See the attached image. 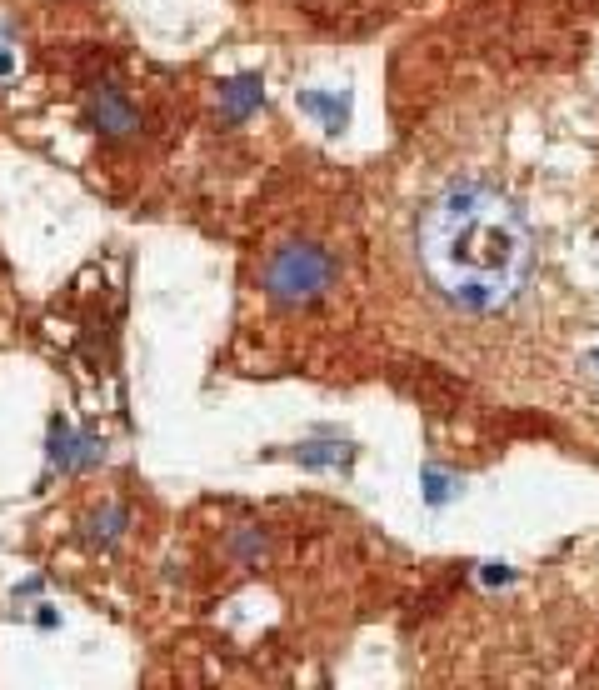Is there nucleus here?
Masks as SVG:
<instances>
[{
	"label": "nucleus",
	"mask_w": 599,
	"mask_h": 690,
	"mask_svg": "<svg viewBox=\"0 0 599 690\" xmlns=\"http://www.w3.org/2000/svg\"><path fill=\"white\" fill-rule=\"evenodd\" d=\"M420 485H425V501H430V505H445L449 495L459 491V481H455V475L435 471V465H425V471H420Z\"/></svg>",
	"instance_id": "423d86ee"
},
{
	"label": "nucleus",
	"mask_w": 599,
	"mask_h": 690,
	"mask_svg": "<svg viewBox=\"0 0 599 690\" xmlns=\"http://www.w3.org/2000/svg\"><path fill=\"white\" fill-rule=\"evenodd\" d=\"M305 105H310V111H320V115H325V121L340 131V121H345V101H325V95H305Z\"/></svg>",
	"instance_id": "6e6552de"
},
{
	"label": "nucleus",
	"mask_w": 599,
	"mask_h": 690,
	"mask_svg": "<svg viewBox=\"0 0 599 690\" xmlns=\"http://www.w3.org/2000/svg\"><path fill=\"white\" fill-rule=\"evenodd\" d=\"M295 455H300L305 465H345V461H350L345 445H300Z\"/></svg>",
	"instance_id": "0eeeda50"
},
{
	"label": "nucleus",
	"mask_w": 599,
	"mask_h": 690,
	"mask_svg": "<svg viewBox=\"0 0 599 690\" xmlns=\"http://www.w3.org/2000/svg\"><path fill=\"white\" fill-rule=\"evenodd\" d=\"M260 105V76H235L220 86V115L225 121H245Z\"/></svg>",
	"instance_id": "20e7f679"
},
{
	"label": "nucleus",
	"mask_w": 599,
	"mask_h": 690,
	"mask_svg": "<svg viewBox=\"0 0 599 690\" xmlns=\"http://www.w3.org/2000/svg\"><path fill=\"white\" fill-rule=\"evenodd\" d=\"M85 125L100 131L105 141H135V135H141V111L115 86H95L85 95Z\"/></svg>",
	"instance_id": "7ed1b4c3"
},
{
	"label": "nucleus",
	"mask_w": 599,
	"mask_h": 690,
	"mask_svg": "<svg viewBox=\"0 0 599 690\" xmlns=\"http://www.w3.org/2000/svg\"><path fill=\"white\" fill-rule=\"evenodd\" d=\"M479 580H485V586H510L515 570H510V566H479Z\"/></svg>",
	"instance_id": "1a4fd4ad"
},
{
	"label": "nucleus",
	"mask_w": 599,
	"mask_h": 690,
	"mask_svg": "<svg viewBox=\"0 0 599 690\" xmlns=\"http://www.w3.org/2000/svg\"><path fill=\"white\" fill-rule=\"evenodd\" d=\"M121 530H125V511H121V505H105L100 515H90L85 540H90V546H115V540H121Z\"/></svg>",
	"instance_id": "39448f33"
},
{
	"label": "nucleus",
	"mask_w": 599,
	"mask_h": 690,
	"mask_svg": "<svg viewBox=\"0 0 599 690\" xmlns=\"http://www.w3.org/2000/svg\"><path fill=\"white\" fill-rule=\"evenodd\" d=\"M425 275L459 311H505L524 291L534 240L520 210L479 180H455L430 200L420 220Z\"/></svg>",
	"instance_id": "f257e3e1"
},
{
	"label": "nucleus",
	"mask_w": 599,
	"mask_h": 690,
	"mask_svg": "<svg viewBox=\"0 0 599 690\" xmlns=\"http://www.w3.org/2000/svg\"><path fill=\"white\" fill-rule=\"evenodd\" d=\"M260 285H265V301L280 305V311L315 305L335 285V256L325 246H315V240H285V246L270 250Z\"/></svg>",
	"instance_id": "f03ea898"
}]
</instances>
